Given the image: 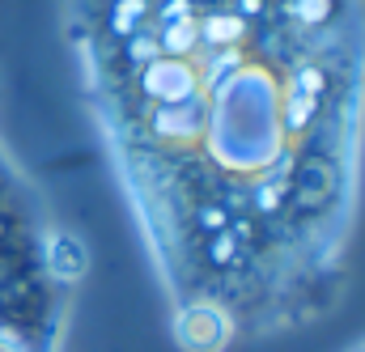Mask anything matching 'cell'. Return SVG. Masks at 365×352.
I'll return each mask as SVG.
<instances>
[{
  "instance_id": "obj_2",
  "label": "cell",
  "mask_w": 365,
  "mask_h": 352,
  "mask_svg": "<svg viewBox=\"0 0 365 352\" xmlns=\"http://www.w3.org/2000/svg\"><path fill=\"white\" fill-rule=\"evenodd\" d=\"M0 352H64V336H38V331H0Z\"/></svg>"
},
{
  "instance_id": "obj_1",
  "label": "cell",
  "mask_w": 365,
  "mask_h": 352,
  "mask_svg": "<svg viewBox=\"0 0 365 352\" xmlns=\"http://www.w3.org/2000/svg\"><path fill=\"white\" fill-rule=\"evenodd\" d=\"M68 43L179 352L323 323L361 208V0H68Z\"/></svg>"
},
{
  "instance_id": "obj_3",
  "label": "cell",
  "mask_w": 365,
  "mask_h": 352,
  "mask_svg": "<svg viewBox=\"0 0 365 352\" xmlns=\"http://www.w3.org/2000/svg\"><path fill=\"white\" fill-rule=\"evenodd\" d=\"M349 352H365V340H361V344H357V348H349Z\"/></svg>"
}]
</instances>
